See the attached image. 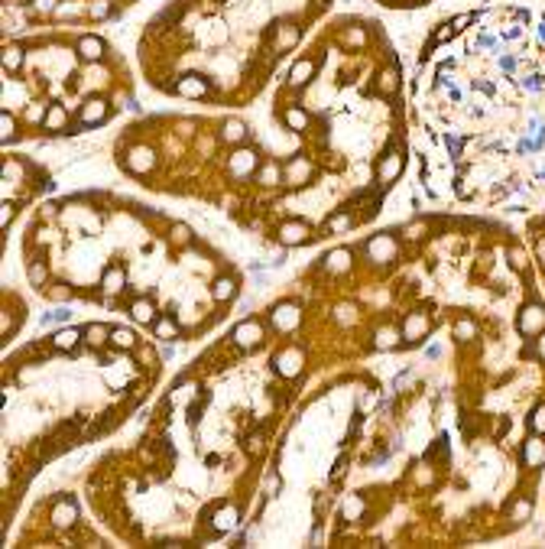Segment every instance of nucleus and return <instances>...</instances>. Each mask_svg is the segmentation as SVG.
<instances>
[{"instance_id":"1","label":"nucleus","mask_w":545,"mask_h":549,"mask_svg":"<svg viewBox=\"0 0 545 549\" xmlns=\"http://www.w3.org/2000/svg\"><path fill=\"white\" fill-rule=\"evenodd\" d=\"M403 169H406V156H403V150H396V147H386L383 156L376 160V183L383 185H393L399 176H403Z\"/></svg>"},{"instance_id":"2","label":"nucleus","mask_w":545,"mask_h":549,"mask_svg":"<svg viewBox=\"0 0 545 549\" xmlns=\"http://www.w3.org/2000/svg\"><path fill=\"white\" fill-rule=\"evenodd\" d=\"M124 166H127L133 176L153 173V166H156V150L146 147V143H133V147L124 153Z\"/></svg>"},{"instance_id":"3","label":"nucleus","mask_w":545,"mask_h":549,"mask_svg":"<svg viewBox=\"0 0 545 549\" xmlns=\"http://www.w3.org/2000/svg\"><path fill=\"white\" fill-rule=\"evenodd\" d=\"M260 169V153L250 150V147H237L231 153V160H227V173L234 176V179H247V176H254Z\"/></svg>"},{"instance_id":"4","label":"nucleus","mask_w":545,"mask_h":549,"mask_svg":"<svg viewBox=\"0 0 545 549\" xmlns=\"http://www.w3.org/2000/svg\"><path fill=\"white\" fill-rule=\"evenodd\" d=\"M396 254H399V244H396V237L390 231L374 234L367 241V257L374 260V263H390V260H396Z\"/></svg>"},{"instance_id":"5","label":"nucleus","mask_w":545,"mask_h":549,"mask_svg":"<svg viewBox=\"0 0 545 549\" xmlns=\"http://www.w3.org/2000/svg\"><path fill=\"white\" fill-rule=\"evenodd\" d=\"M269 322H273V328L276 332H296L302 322V309L296 306V302H279V306H273V313H269Z\"/></svg>"},{"instance_id":"6","label":"nucleus","mask_w":545,"mask_h":549,"mask_svg":"<svg viewBox=\"0 0 545 549\" xmlns=\"http://www.w3.org/2000/svg\"><path fill=\"white\" fill-rule=\"evenodd\" d=\"M267 338V328H263V322H257V319H244L240 325H234V332H231V342H234L237 348H254L260 345Z\"/></svg>"},{"instance_id":"7","label":"nucleus","mask_w":545,"mask_h":549,"mask_svg":"<svg viewBox=\"0 0 545 549\" xmlns=\"http://www.w3.org/2000/svg\"><path fill=\"white\" fill-rule=\"evenodd\" d=\"M273 364H276V374L279 377L292 380V377L302 374V367H305V355H302V348H283V351H276Z\"/></svg>"},{"instance_id":"8","label":"nucleus","mask_w":545,"mask_h":549,"mask_svg":"<svg viewBox=\"0 0 545 549\" xmlns=\"http://www.w3.org/2000/svg\"><path fill=\"white\" fill-rule=\"evenodd\" d=\"M516 328L523 335H539L545 328V306H539V302H529V306H523L519 309V315H516Z\"/></svg>"},{"instance_id":"9","label":"nucleus","mask_w":545,"mask_h":549,"mask_svg":"<svg viewBox=\"0 0 545 549\" xmlns=\"http://www.w3.org/2000/svg\"><path fill=\"white\" fill-rule=\"evenodd\" d=\"M312 179V160L309 156H292V160L286 162V169H283V183L289 185H305Z\"/></svg>"},{"instance_id":"10","label":"nucleus","mask_w":545,"mask_h":549,"mask_svg":"<svg viewBox=\"0 0 545 549\" xmlns=\"http://www.w3.org/2000/svg\"><path fill=\"white\" fill-rule=\"evenodd\" d=\"M124 286H127V273H124V267H120V263H111V267H104V273H101V292H104L107 299L120 296V292H124Z\"/></svg>"},{"instance_id":"11","label":"nucleus","mask_w":545,"mask_h":549,"mask_svg":"<svg viewBox=\"0 0 545 549\" xmlns=\"http://www.w3.org/2000/svg\"><path fill=\"white\" fill-rule=\"evenodd\" d=\"M302 43V26L299 23H279L276 39H273V53H289Z\"/></svg>"},{"instance_id":"12","label":"nucleus","mask_w":545,"mask_h":549,"mask_svg":"<svg viewBox=\"0 0 545 549\" xmlns=\"http://www.w3.org/2000/svg\"><path fill=\"white\" fill-rule=\"evenodd\" d=\"M315 72H318V62H315V59H299V62L289 68L286 85L292 88V91H299V88H305L312 78H315Z\"/></svg>"},{"instance_id":"13","label":"nucleus","mask_w":545,"mask_h":549,"mask_svg":"<svg viewBox=\"0 0 545 549\" xmlns=\"http://www.w3.org/2000/svg\"><path fill=\"white\" fill-rule=\"evenodd\" d=\"M111 118V104L104 97H88L82 104V127H95V124H104Z\"/></svg>"},{"instance_id":"14","label":"nucleus","mask_w":545,"mask_h":549,"mask_svg":"<svg viewBox=\"0 0 545 549\" xmlns=\"http://www.w3.org/2000/svg\"><path fill=\"white\" fill-rule=\"evenodd\" d=\"M312 237V227L305 221H283L279 225V241L286 244V248H299Z\"/></svg>"},{"instance_id":"15","label":"nucleus","mask_w":545,"mask_h":549,"mask_svg":"<svg viewBox=\"0 0 545 549\" xmlns=\"http://www.w3.org/2000/svg\"><path fill=\"white\" fill-rule=\"evenodd\" d=\"M49 520H52L55 530H68L72 523L78 520V504L75 501H68V497H62V501H55L52 504V514H49Z\"/></svg>"},{"instance_id":"16","label":"nucleus","mask_w":545,"mask_h":549,"mask_svg":"<svg viewBox=\"0 0 545 549\" xmlns=\"http://www.w3.org/2000/svg\"><path fill=\"white\" fill-rule=\"evenodd\" d=\"M428 328H432V322H428L426 313H409L399 332H403V342H422L428 335Z\"/></svg>"},{"instance_id":"17","label":"nucleus","mask_w":545,"mask_h":549,"mask_svg":"<svg viewBox=\"0 0 545 549\" xmlns=\"http://www.w3.org/2000/svg\"><path fill=\"white\" fill-rule=\"evenodd\" d=\"M211 527H214V533H231V530H237L240 527V510H237L234 504L218 507L211 514Z\"/></svg>"},{"instance_id":"18","label":"nucleus","mask_w":545,"mask_h":549,"mask_svg":"<svg viewBox=\"0 0 545 549\" xmlns=\"http://www.w3.org/2000/svg\"><path fill=\"white\" fill-rule=\"evenodd\" d=\"M208 78L204 75H182L179 82H175V95H182V97H208Z\"/></svg>"},{"instance_id":"19","label":"nucleus","mask_w":545,"mask_h":549,"mask_svg":"<svg viewBox=\"0 0 545 549\" xmlns=\"http://www.w3.org/2000/svg\"><path fill=\"white\" fill-rule=\"evenodd\" d=\"M104 39L101 36H95V32H85L82 39L75 43V53H78V59H85V62H97L101 55H104Z\"/></svg>"},{"instance_id":"20","label":"nucleus","mask_w":545,"mask_h":549,"mask_svg":"<svg viewBox=\"0 0 545 549\" xmlns=\"http://www.w3.org/2000/svg\"><path fill=\"white\" fill-rule=\"evenodd\" d=\"M403 345V332L393 328V325H380L374 332V348L376 351H396V348Z\"/></svg>"},{"instance_id":"21","label":"nucleus","mask_w":545,"mask_h":549,"mask_svg":"<svg viewBox=\"0 0 545 549\" xmlns=\"http://www.w3.org/2000/svg\"><path fill=\"white\" fill-rule=\"evenodd\" d=\"M247 137H250V130H247V124L240 118H231L221 124V140L231 143V147H240V143H247Z\"/></svg>"},{"instance_id":"22","label":"nucleus","mask_w":545,"mask_h":549,"mask_svg":"<svg viewBox=\"0 0 545 549\" xmlns=\"http://www.w3.org/2000/svg\"><path fill=\"white\" fill-rule=\"evenodd\" d=\"M523 465H526V468H539V465H545V442H542V436H533V439L523 442Z\"/></svg>"},{"instance_id":"23","label":"nucleus","mask_w":545,"mask_h":549,"mask_svg":"<svg viewBox=\"0 0 545 549\" xmlns=\"http://www.w3.org/2000/svg\"><path fill=\"white\" fill-rule=\"evenodd\" d=\"M283 124H286L289 130H296V133H302V130H309L312 118H309V111L299 108V104H289L286 114H283Z\"/></svg>"},{"instance_id":"24","label":"nucleus","mask_w":545,"mask_h":549,"mask_svg":"<svg viewBox=\"0 0 545 549\" xmlns=\"http://www.w3.org/2000/svg\"><path fill=\"white\" fill-rule=\"evenodd\" d=\"M237 296V280L234 277H218L211 283V299L214 302H231Z\"/></svg>"},{"instance_id":"25","label":"nucleus","mask_w":545,"mask_h":549,"mask_svg":"<svg viewBox=\"0 0 545 549\" xmlns=\"http://www.w3.org/2000/svg\"><path fill=\"white\" fill-rule=\"evenodd\" d=\"M82 338H85V335L78 332V328H59V332L52 335V348L55 351H75Z\"/></svg>"},{"instance_id":"26","label":"nucleus","mask_w":545,"mask_h":549,"mask_svg":"<svg viewBox=\"0 0 545 549\" xmlns=\"http://www.w3.org/2000/svg\"><path fill=\"white\" fill-rule=\"evenodd\" d=\"M43 127L46 130H55V133L68 127V111H65V104H49V108H46Z\"/></svg>"},{"instance_id":"27","label":"nucleus","mask_w":545,"mask_h":549,"mask_svg":"<svg viewBox=\"0 0 545 549\" xmlns=\"http://www.w3.org/2000/svg\"><path fill=\"white\" fill-rule=\"evenodd\" d=\"M367 39H370V32H367V26H363V23H357V26H347V30L341 32V46H344V49H363V46H367Z\"/></svg>"},{"instance_id":"28","label":"nucleus","mask_w":545,"mask_h":549,"mask_svg":"<svg viewBox=\"0 0 545 549\" xmlns=\"http://www.w3.org/2000/svg\"><path fill=\"white\" fill-rule=\"evenodd\" d=\"M325 270H328V273H347V270H351V250L338 248V250H332V254H325Z\"/></svg>"},{"instance_id":"29","label":"nucleus","mask_w":545,"mask_h":549,"mask_svg":"<svg viewBox=\"0 0 545 549\" xmlns=\"http://www.w3.org/2000/svg\"><path fill=\"white\" fill-rule=\"evenodd\" d=\"M82 335H85V345L88 348H104L107 342H111V328H104L101 322H91L82 328Z\"/></svg>"},{"instance_id":"30","label":"nucleus","mask_w":545,"mask_h":549,"mask_svg":"<svg viewBox=\"0 0 545 549\" xmlns=\"http://www.w3.org/2000/svg\"><path fill=\"white\" fill-rule=\"evenodd\" d=\"M130 315H133V322H140V325H153L156 319H160L153 299H137L133 306H130Z\"/></svg>"},{"instance_id":"31","label":"nucleus","mask_w":545,"mask_h":549,"mask_svg":"<svg viewBox=\"0 0 545 549\" xmlns=\"http://www.w3.org/2000/svg\"><path fill=\"white\" fill-rule=\"evenodd\" d=\"M153 335L162 338V342H175V338H179V322H175L172 315H160V319L153 322Z\"/></svg>"},{"instance_id":"32","label":"nucleus","mask_w":545,"mask_h":549,"mask_svg":"<svg viewBox=\"0 0 545 549\" xmlns=\"http://www.w3.org/2000/svg\"><path fill=\"white\" fill-rule=\"evenodd\" d=\"M111 348L114 351H133L137 348V335L130 328H111Z\"/></svg>"},{"instance_id":"33","label":"nucleus","mask_w":545,"mask_h":549,"mask_svg":"<svg viewBox=\"0 0 545 549\" xmlns=\"http://www.w3.org/2000/svg\"><path fill=\"white\" fill-rule=\"evenodd\" d=\"M254 176H257L260 185H279L283 183V166H279V162H263Z\"/></svg>"},{"instance_id":"34","label":"nucleus","mask_w":545,"mask_h":549,"mask_svg":"<svg viewBox=\"0 0 545 549\" xmlns=\"http://www.w3.org/2000/svg\"><path fill=\"white\" fill-rule=\"evenodd\" d=\"M23 59H26V53H23L20 46H7V49H3V68H7L10 75L23 68Z\"/></svg>"},{"instance_id":"35","label":"nucleus","mask_w":545,"mask_h":549,"mask_svg":"<svg viewBox=\"0 0 545 549\" xmlns=\"http://www.w3.org/2000/svg\"><path fill=\"white\" fill-rule=\"evenodd\" d=\"M341 514H344V520H361L363 517V497H357V494H347L344 497V507H341Z\"/></svg>"},{"instance_id":"36","label":"nucleus","mask_w":545,"mask_h":549,"mask_svg":"<svg viewBox=\"0 0 545 549\" xmlns=\"http://www.w3.org/2000/svg\"><path fill=\"white\" fill-rule=\"evenodd\" d=\"M26 280H30L32 286H46V280H49V267H46V260H32L30 270H26Z\"/></svg>"},{"instance_id":"37","label":"nucleus","mask_w":545,"mask_h":549,"mask_svg":"<svg viewBox=\"0 0 545 549\" xmlns=\"http://www.w3.org/2000/svg\"><path fill=\"white\" fill-rule=\"evenodd\" d=\"M82 10H85V7H82V0H62V3H59V7H55V20H72V17H82Z\"/></svg>"},{"instance_id":"38","label":"nucleus","mask_w":545,"mask_h":549,"mask_svg":"<svg viewBox=\"0 0 545 549\" xmlns=\"http://www.w3.org/2000/svg\"><path fill=\"white\" fill-rule=\"evenodd\" d=\"M328 231H332V234H341V231H347V227H354V215L351 212H338V215H332L328 218Z\"/></svg>"},{"instance_id":"39","label":"nucleus","mask_w":545,"mask_h":549,"mask_svg":"<svg viewBox=\"0 0 545 549\" xmlns=\"http://www.w3.org/2000/svg\"><path fill=\"white\" fill-rule=\"evenodd\" d=\"M533 517V501H513V507H510V520L513 523H526V520Z\"/></svg>"},{"instance_id":"40","label":"nucleus","mask_w":545,"mask_h":549,"mask_svg":"<svg viewBox=\"0 0 545 549\" xmlns=\"http://www.w3.org/2000/svg\"><path fill=\"white\" fill-rule=\"evenodd\" d=\"M169 241L175 244V248H189V244H192V227H189V225H172Z\"/></svg>"},{"instance_id":"41","label":"nucleus","mask_w":545,"mask_h":549,"mask_svg":"<svg viewBox=\"0 0 545 549\" xmlns=\"http://www.w3.org/2000/svg\"><path fill=\"white\" fill-rule=\"evenodd\" d=\"M474 335H477L474 319H458V322H455V338H458V342H470Z\"/></svg>"},{"instance_id":"42","label":"nucleus","mask_w":545,"mask_h":549,"mask_svg":"<svg viewBox=\"0 0 545 549\" xmlns=\"http://www.w3.org/2000/svg\"><path fill=\"white\" fill-rule=\"evenodd\" d=\"M334 319L341 325H354L357 322V306H354V302H341V306L334 309Z\"/></svg>"},{"instance_id":"43","label":"nucleus","mask_w":545,"mask_h":549,"mask_svg":"<svg viewBox=\"0 0 545 549\" xmlns=\"http://www.w3.org/2000/svg\"><path fill=\"white\" fill-rule=\"evenodd\" d=\"M59 3H62V0H30V13H36V17H52Z\"/></svg>"},{"instance_id":"44","label":"nucleus","mask_w":545,"mask_h":549,"mask_svg":"<svg viewBox=\"0 0 545 549\" xmlns=\"http://www.w3.org/2000/svg\"><path fill=\"white\" fill-rule=\"evenodd\" d=\"M263 445H267V436H263V432H250V436L244 439V452L247 455H260V452H263Z\"/></svg>"},{"instance_id":"45","label":"nucleus","mask_w":545,"mask_h":549,"mask_svg":"<svg viewBox=\"0 0 545 549\" xmlns=\"http://www.w3.org/2000/svg\"><path fill=\"white\" fill-rule=\"evenodd\" d=\"M17 120H13V114L10 111H3V114H0V140L3 143H10L13 140V133H17Z\"/></svg>"},{"instance_id":"46","label":"nucleus","mask_w":545,"mask_h":549,"mask_svg":"<svg viewBox=\"0 0 545 549\" xmlns=\"http://www.w3.org/2000/svg\"><path fill=\"white\" fill-rule=\"evenodd\" d=\"M195 390H198L195 384H182V387H175V390L169 393V403H172V407H179V403H189Z\"/></svg>"},{"instance_id":"47","label":"nucleus","mask_w":545,"mask_h":549,"mask_svg":"<svg viewBox=\"0 0 545 549\" xmlns=\"http://www.w3.org/2000/svg\"><path fill=\"white\" fill-rule=\"evenodd\" d=\"M529 429H533L535 436H545V403H539V407L533 409V416H529Z\"/></svg>"},{"instance_id":"48","label":"nucleus","mask_w":545,"mask_h":549,"mask_svg":"<svg viewBox=\"0 0 545 549\" xmlns=\"http://www.w3.org/2000/svg\"><path fill=\"white\" fill-rule=\"evenodd\" d=\"M49 296H52L55 302H68L72 299V286H68V283H52V286H49Z\"/></svg>"},{"instance_id":"49","label":"nucleus","mask_w":545,"mask_h":549,"mask_svg":"<svg viewBox=\"0 0 545 549\" xmlns=\"http://www.w3.org/2000/svg\"><path fill=\"white\" fill-rule=\"evenodd\" d=\"M88 17H95V20H104V17H111V0H95V3L88 7Z\"/></svg>"},{"instance_id":"50","label":"nucleus","mask_w":545,"mask_h":549,"mask_svg":"<svg viewBox=\"0 0 545 549\" xmlns=\"http://www.w3.org/2000/svg\"><path fill=\"white\" fill-rule=\"evenodd\" d=\"M426 231H428V225H426V221H412V225H406V227H403V234H406L409 241H416V237H422V234H426Z\"/></svg>"},{"instance_id":"51","label":"nucleus","mask_w":545,"mask_h":549,"mask_svg":"<svg viewBox=\"0 0 545 549\" xmlns=\"http://www.w3.org/2000/svg\"><path fill=\"white\" fill-rule=\"evenodd\" d=\"M506 257H510V263H513L516 270H526V254L519 248H510V254H506Z\"/></svg>"},{"instance_id":"52","label":"nucleus","mask_w":545,"mask_h":549,"mask_svg":"<svg viewBox=\"0 0 545 549\" xmlns=\"http://www.w3.org/2000/svg\"><path fill=\"white\" fill-rule=\"evenodd\" d=\"M13 212H17V205H13V202H7L3 208H0V225H3V227H10Z\"/></svg>"},{"instance_id":"53","label":"nucleus","mask_w":545,"mask_h":549,"mask_svg":"<svg viewBox=\"0 0 545 549\" xmlns=\"http://www.w3.org/2000/svg\"><path fill=\"white\" fill-rule=\"evenodd\" d=\"M68 315H72V313H68V309H65V306H62V309H55V313H49V315H46L43 322H46V325H49V322H68Z\"/></svg>"},{"instance_id":"54","label":"nucleus","mask_w":545,"mask_h":549,"mask_svg":"<svg viewBox=\"0 0 545 549\" xmlns=\"http://www.w3.org/2000/svg\"><path fill=\"white\" fill-rule=\"evenodd\" d=\"M523 85L529 88V91H542L545 82H542V75H529V78H523Z\"/></svg>"},{"instance_id":"55","label":"nucleus","mask_w":545,"mask_h":549,"mask_svg":"<svg viewBox=\"0 0 545 549\" xmlns=\"http://www.w3.org/2000/svg\"><path fill=\"white\" fill-rule=\"evenodd\" d=\"M535 355H539V357L545 361V328L539 332V338H535Z\"/></svg>"},{"instance_id":"56","label":"nucleus","mask_w":545,"mask_h":549,"mask_svg":"<svg viewBox=\"0 0 545 549\" xmlns=\"http://www.w3.org/2000/svg\"><path fill=\"white\" fill-rule=\"evenodd\" d=\"M10 332H13V315H10V313H3V335L10 338Z\"/></svg>"},{"instance_id":"57","label":"nucleus","mask_w":545,"mask_h":549,"mask_svg":"<svg viewBox=\"0 0 545 549\" xmlns=\"http://www.w3.org/2000/svg\"><path fill=\"white\" fill-rule=\"evenodd\" d=\"M376 407V397H374V393H370V397H363L361 400V409H374Z\"/></svg>"},{"instance_id":"58","label":"nucleus","mask_w":545,"mask_h":549,"mask_svg":"<svg viewBox=\"0 0 545 549\" xmlns=\"http://www.w3.org/2000/svg\"><path fill=\"white\" fill-rule=\"evenodd\" d=\"M432 481V472L428 468H419V485H428Z\"/></svg>"},{"instance_id":"59","label":"nucleus","mask_w":545,"mask_h":549,"mask_svg":"<svg viewBox=\"0 0 545 549\" xmlns=\"http://www.w3.org/2000/svg\"><path fill=\"white\" fill-rule=\"evenodd\" d=\"M406 380H409V371H406V374H399V377H396V380H393V390H399L403 384H406Z\"/></svg>"},{"instance_id":"60","label":"nucleus","mask_w":545,"mask_h":549,"mask_svg":"<svg viewBox=\"0 0 545 549\" xmlns=\"http://www.w3.org/2000/svg\"><path fill=\"white\" fill-rule=\"evenodd\" d=\"M535 254H539V260H542V263H545V237H542V241H539V244H535Z\"/></svg>"},{"instance_id":"61","label":"nucleus","mask_w":545,"mask_h":549,"mask_svg":"<svg viewBox=\"0 0 545 549\" xmlns=\"http://www.w3.org/2000/svg\"><path fill=\"white\" fill-rule=\"evenodd\" d=\"M539 39L545 43V20H542V26H539Z\"/></svg>"}]
</instances>
